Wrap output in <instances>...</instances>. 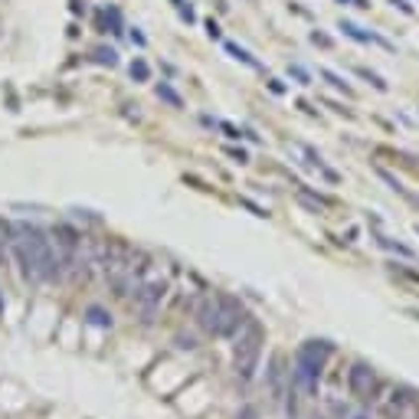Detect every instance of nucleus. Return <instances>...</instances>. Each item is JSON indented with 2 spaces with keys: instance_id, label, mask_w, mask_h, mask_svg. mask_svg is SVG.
Segmentation results:
<instances>
[{
  "instance_id": "obj_19",
  "label": "nucleus",
  "mask_w": 419,
  "mask_h": 419,
  "mask_svg": "<svg viewBox=\"0 0 419 419\" xmlns=\"http://www.w3.org/2000/svg\"><path fill=\"white\" fill-rule=\"evenodd\" d=\"M393 3H396V7H400V10H403V13H413V7H410V3H406V0H393Z\"/></svg>"
},
{
  "instance_id": "obj_15",
  "label": "nucleus",
  "mask_w": 419,
  "mask_h": 419,
  "mask_svg": "<svg viewBox=\"0 0 419 419\" xmlns=\"http://www.w3.org/2000/svg\"><path fill=\"white\" fill-rule=\"evenodd\" d=\"M321 76H325V79H328V82H334V85H337V88H347V85H344V79H340V76H334V72H328V69H321Z\"/></svg>"
},
{
  "instance_id": "obj_5",
  "label": "nucleus",
  "mask_w": 419,
  "mask_h": 419,
  "mask_svg": "<svg viewBox=\"0 0 419 419\" xmlns=\"http://www.w3.org/2000/svg\"><path fill=\"white\" fill-rule=\"evenodd\" d=\"M255 354H259V328H249V334L239 340V347H236V367L243 370V377L252 373Z\"/></svg>"
},
{
  "instance_id": "obj_18",
  "label": "nucleus",
  "mask_w": 419,
  "mask_h": 419,
  "mask_svg": "<svg viewBox=\"0 0 419 419\" xmlns=\"http://www.w3.org/2000/svg\"><path fill=\"white\" fill-rule=\"evenodd\" d=\"M311 40H315V43H321V46H331V40H328V36H321V33H315Z\"/></svg>"
},
{
  "instance_id": "obj_21",
  "label": "nucleus",
  "mask_w": 419,
  "mask_h": 419,
  "mask_svg": "<svg viewBox=\"0 0 419 419\" xmlns=\"http://www.w3.org/2000/svg\"><path fill=\"white\" fill-rule=\"evenodd\" d=\"M177 3H180V0H177Z\"/></svg>"
},
{
  "instance_id": "obj_4",
  "label": "nucleus",
  "mask_w": 419,
  "mask_h": 419,
  "mask_svg": "<svg viewBox=\"0 0 419 419\" xmlns=\"http://www.w3.org/2000/svg\"><path fill=\"white\" fill-rule=\"evenodd\" d=\"M53 252L56 259H59V265H72L76 262V252H79V246H82V236L72 226H66V223H59L53 230Z\"/></svg>"
},
{
  "instance_id": "obj_11",
  "label": "nucleus",
  "mask_w": 419,
  "mask_h": 419,
  "mask_svg": "<svg viewBox=\"0 0 419 419\" xmlns=\"http://www.w3.org/2000/svg\"><path fill=\"white\" fill-rule=\"evenodd\" d=\"M226 53H230V56H236V59H243L246 66H255V59H252L249 53H246L243 46H236V43H226Z\"/></svg>"
},
{
  "instance_id": "obj_20",
  "label": "nucleus",
  "mask_w": 419,
  "mask_h": 419,
  "mask_svg": "<svg viewBox=\"0 0 419 419\" xmlns=\"http://www.w3.org/2000/svg\"><path fill=\"white\" fill-rule=\"evenodd\" d=\"M340 3H347V0H340Z\"/></svg>"
},
{
  "instance_id": "obj_3",
  "label": "nucleus",
  "mask_w": 419,
  "mask_h": 419,
  "mask_svg": "<svg viewBox=\"0 0 419 419\" xmlns=\"http://www.w3.org/2000/svg\"><path fill=\"white\" fill-rule=\"evenodd\" d=\"M246 321V311L236 298H220L216 301V325H213V334H236L239 325Z\"/></svg>"
},
{
  "instance_id": "obj_6",
  "label": "nucleus",
  "mask_w": 419,
  "mask_h": 419,
  "mask_svg": "<svg viewBox=\"0 0 419 419\" xmlns=\"http://www.w3.org/2000/svg\"><path fill=\"white\" fill-rule=\"evenodd\" d=\"M161 298H164V282H151V285H144L141 292H138V308H141V315H144V318H151V315H154V308L161 305Z\"/></svg>"
},
{
  "instance_id": "obj_8",
  "label": "nucleus",
  "mask_w": 419,
  "mask_h": 419,
  "mask_svg": "<svg viewBox=\"0 0 419 419\" xmlns=\"http://www.w3.org/2000/svg\"><path fill=\"white\" fill-rule=\"evenodd\" d=\"M13 246V226L7 220H0V262L7 259V249Z\"/></svg>"
},
{
  "instance_id": "obj_17",
  "label": "nucleus",
  "mask_w": 419,
  "mask_h": 419,
  "mask_svg": "<svg viewBox=\"0 0 419 419\" xmlns=\"http://www.w3.org/2000/svg\"><path fill=\"white\" fill-rule=\"evenodd\" d=\"M206 30H210V36H220V26H216L213 20H206Z\"/></svg>"
},
{
  "instance_id": "obj_13",
  "label": "nucleus",
  "mask_w": 419,
  "mask_h": 419,
  "mask_svg": "<svg viewBox=\"0 0 419 419\" xmlns=\"http://www.w3.org/2000/svg\"><path fill=\"white\" fill-rule=\"evenodd\" d=\"M95 63H108V66H115V53H111V49H95Z\"/></svg>"
},
{
  "instance_id": "obj_12",
  "label": "nucleus",
  "mask_w": 419,
  "mask_h": 419,
  "mask_svg": "<svg viewBox=\"0 0 419 419\" xmlns=\"http://www.w3.org/2000/svg\"><path fill=\"white\" fill-rule=\"evenodd\" d=\"M357 72H360V76H364V79H370V82H373V85H377V88H380V92H383V88H387V82L380 79L377 72H370V69H357Z\"/></svg>"
},
{
  "instance_id": "obj_14",
  "label": "nucleus",
  "mask_w": 419,
  "mask_h": 419,
  "mask_svg": "<svg viewBox=\"0 0 419 419\" xmlns=\"http://www.w3.org/2000/svg\"><path fill=\"white\" fill-rule=\"evenodd\" d=\"M288 72H292V76H295V79L301 82V85H308V72L301 69V66H292V69H288Z\"/></svg>"
},
{
  "instance_id": "obj_1",
  "label": "nucleus",
  "mask_w": 419,
  "mask_h": 419,
  "mask_svg": "<svg viewBox=\"0 0 419 419\" xmlns=\"http://www.w3.org/2000/svg\"><path fill=\"white\" fill-rule=\"evenodd\" d=\"M23 265V275L33 282H46V278L59 275V259L53 252V239H46V233L40 226H30V223H16L13 226V246H10Z\"/></svg>"
},
{
  "instance_id": "obj_2",
  "label": "nucleus",
  "mask_w": 419,
  "mask_h": 419,
  "mask_svg": "<svg viewBox=\"0 0 419 419\" xmlns=\"http://www.w3.org/2000/svg\"><path fill=\"white\" fill-rule=\"evenodd\" d=\"M325 354H328V344H321V340H311V344H305L298 350V370H295V377L308 390H315V383H318V373L325 367Z\"/></svg>"
},
{
  "instance_id": "obj_16",
  "label": "nucleus",
  "mask_w": 419,
  "mask_h": 419,
  "mask_svg": "<svg viewBox=\"0 0 419 419\" xmlns=\"http://www.w3.org/2000/svg\"><path fill=\"white\" fill-rule=\"evenodd\" d=\"M92 321H95V325H108V318H105L98 308H92Z\"/></svg>"
},
{
  "instance_id": "obj_7",
  "label": "nucleus",
  "mask_w": 419,
  "mask_h": 419,
  "mask_svg": "<svg viewBox=\"0 0 419 419\" xmlns=\"http://www.w3.org/2000/svg\"><path fill=\"white\" fill-rule=\"evenodd\" d=\"M340 30L347 33L350 40H357V43H380L377 36H373V33H367L364 26H357V23H347V20H344V23H340Z\"/></svg>"
},
{
  "instance_id": "obj_9",
  "label": "nucleus",
  "mask_w": 419,
  "mask_h": 419,
  "mask_svg": "<svg viewBox=\"0 0 419 419\" xmlns=\"http://www.w3.org/2000/svg\"><path fill=\"white\" fill-rule=\"evenodd\" d=\"M148 76H151L148 63H144V59H135V63H131V79H138V82H148Z\"/></svg>"
},
{
  "instance_id": "obj_10",
  "label": "nucleus",
  "mask_w": 419,
  "mask_h": 419,
  "mask_svg": "<svg viewBox=\"0 0 419 419\" xmlns=\"http://www.w3.org/2000/svg\"><path fill=\"white\" fill-rule=\"evenodd\" d=\"M158 95H161V98H164V102H170V105H174V108H180V95H177V92H174V88H170V85H164V82H161V85H158Z\"/></svg>"
}]
</instances>
